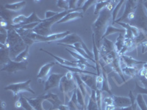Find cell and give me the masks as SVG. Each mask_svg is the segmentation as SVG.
Here are the masks:
<instances>
[{
    "instance_id": "6da1fadb",
    "label": "cell",
    "mask_w": 147,
    "mask_h": 110,
    "mask_svg": "<svg viewBox=\"0 0 147 110\" xmlns=\"http://www.w3.org/2000/svg\"><path fill=\"white\" fill-rule=\"evenodd\" d=\"M112 18V12L105 7L99 13V16L92 25V30L94 32L93 35L94 36L96 44L99 49L101 47L100 42L102 41L104 34L106 32L107 27L110 25V21L113 22Z\"/></svg>"
},
{
    "instance_id": "7a4b0ae2",
    "label": "cell",
    "mask_w": 147,
    "mask_h": 110,
    "mask_svg": "<svg viewBox=\"0 0 147 110\" xmlns=\"http://www.w3.org/2000/svg\"><path fill=\"white\" fill-rule=\"evenodd\" d=\"M81 10V7L80 8H77L75 10H64V11L58 13L57 15H55L52 18H49V19H46L45 18V19H44V21L39 23L38 25L32 30V32L38 34V35L44 37H47L49 36V35H53L54 33L52 31V26L53 25L54 23H57L58 21H60L63 17H65L67 14L71 13V12L77 11V10Z\"/></svg>"
},
{
    "instance_id": "3957f363",
    "label": "cell",
    "mask_w": 147,
    "mask_h": 110,
    "mask_svg": "<svg viewBox=\"0 0 147 110\" xmlns=\"http://www.w3.org/2000/svg\"><path fill=\"white\" fill-rule=\"evenodd\" d=\"M135 18L132 21L130 25L138 27L141 31L147 33V15L145 13L144 7L141 4H138L135 12Z\"/></svg>"
},
{
    "instance_id": "277c9868",
    "label": "cell",
    "mask_w": 147,
    "mask_h": 110,
    "mask_svg": "<svg viewBox=\"0 0 147 110\" xmlns=\"http://www.w3.org/2000/svg\"><path fill=\"white\" fill-rule=\"evenodd\" d=\"M71 34L70 31H65V32H61V33H54L53 35H49V36L44 37L39 35L38 34L35 33L32 31L27 36L30 39H32L35 43H39V42H52L60 40L63 39L64 38Z\"/></svg>"
},
{
    "instance_id": "5b68a950",
    "label": "cell",
    "mask_w": 147,
    "mask_h": 110,
    "mask_svg": "<svg viewBox=\"0 0 147 110\" xmlns=\"http://www.w3.org/2000/svg\"><path fill=\"white\" fill-rule=\"evenodd\" d=\"M31 79L26 81L24 82H19V83L10 84L5 87V90H10L13 94L14 98H16L19 95L22 94L23 92H29L32 94H35V91L30 87Z\"/></svg>"
},
{
    "instance_id": "8992f818",
    "label": "cell",
    "mask_w": 147,
    "mask_h": 110,
    "mask_svg": "<svg viewBox=\"0 0 147 110\" xmlns=\"http://www.w3.org/2000/svg\"><path fill=\"white\" fill-rule=\"evenodd\" d=\"M78 87L77 86V83L76 80L74 79H71V80H69L67 79L65 76H64L60 81V86H59V90L61 93L63 94L64 98V103H65L66 101V98L70 100L71 98L69 96V93L71 92H74L76 89Z\"/></svg>"
},
{
    "instance_id": "52a82bcc",
    "label": "cell",
    "mask_w": 147,
    "mask_h": 110,
    "mask_svg": "<svg viewBox=\"0 0 147 110\" xmlns=\"http://www.w3.org/2000/svg\"><path fill=\"white\" fill-rule=\"evenodd\" d=\"M57 43H59V44H63L64 45H74V44H77V43H80V44H82V48L85 51V52L87 53V54L88 55L89 57H91V58L94 57V54L89 50L88 48L86 46V44L82 40V39L78 35H77V34H70V35H67L65 38H64L62 40H59Z\"/></svg>"
},
{
    "instance_id": "ba28073f",
    "label": "cell",
    "mask_w": 147,
    "mask_h": 110,
    "mask_svg": "<svg viewBox=\"0 0 147 110\" xmlns=\"http://www.w3.org/2000/svg\"><path fill=\"white\" fill-rule=\"evenodd\" d=\"M27 62H18L10 60L6 65L2 67L1 71H6L13 73L19 70H25L27 68Z\"/></svg>"
},
{
    "instance_id": "9c48e42d",
    "label": "cell",
    "mask_w": 147,
    "mask_h": 110,
    "mask_svg": "<svg viewBox=\"0 0 147 110\" xmlns=\"http://www.w3.org/2000/svg\"><path fill=\"white\" fill-rule=\"evenodd\" d=\"M40 51L45 52L47 54L50 55L51 57H53V58L57 61V63L60 64V65L69 67H74V68H79L82 69V70H86V66H85V65H82V64L80 63V62H77V61H69V60H65V59H63L61 58V57H57L56 55L53 54L52 53H50L49 52H47V51L44 50L43 48H40Z\"/></svg>"
},
{
    "instance_id": "30bf717a",
    "label": "cell",
    "mask_w": 147,
    "mask_h": 110,
    "mask_svg": "<svg viewBox=\"0 0 147 110\" xmlns=\"http://www.w3.org/2000/svg\"><path fill=\"white\" fill-rule=\"evenodd\" d=\"M64 76L65 75L63 73H52V74H50L45 82L44 91H47L50 89L59 87L61 78Z\"/></svg>"
},
{
    "instance_id": "8fae6325",
    "label": "cell",
    "mask_w": 147,
    "mask_h": 110,
    "mask_svg": "<svg viewBox=\"0 0 147 110\" xmlns=\"http://www.w3.org/2000/svg\"><path fill=\"white\" fill-rule=\"evenodd\" d=\"M138 1H133V0H128L126 2V7L125 10H124V13L122 15V16L121 18H119V19H117L116 21L113 22L112 23V25H113L114 23H118V22H120L121 21H124L125 19H127L128 15L131 13H133V12H136V9L138 7Z\"/></svg>"
},
{
    "instance_id": "7c38bea8",
    "label": "cell",
    "mask_w": 147,
    "mask_h": 110,
    "mask_svg": "<svg viewBox=\"0 0 147 110\" xmlns=\"http://www.w3.org/2000/svg\"><path fill=\"white\" fill-rule=\"evenodd\" d=\"M26 99L35 110H46L43 107V103L45 101L48 100L47 94H43V95L37 97V98H27V97H26Z\"/></svg>"
},
{
    "instance_id": "4fadbf2b",
    "label": "cell",
    "mask_w": 147,
    "mask_h": 110,
    "mask_svg": "<svg viewBox=\"0 0 147 110\" xmlns=\"http://www.w3.org/2000/svg\"><path fill=\"white\" fill-rule=\"evenodd\" d=\"M56 65V62H48L44 65L42 67H40V70H39L38 73L37 75V79L39 83H42L44 81H47V76L49 75V73L50 71L51 68L54 65Z\"/></svg>"
},
{
    "instance_id": "5bb4252c",
    "label": "cell",
    "mask_w": 147,
    "mask_h": 110,
    "mask_svg": "<svg viewBox=\"0 0 147 110\" xmlns=\"http://www.w3.org/2000/svg\"><path fill=\"white\" fill-rule=\"evenodd\" d=\"M113 51H115V45H114L113 42L108 40L107 38H104L103 44L101 46L100 48H99L100 57L102 58V57H105L106 54H107L110 53V52H113Z\"/></svg>"
},
{
    "instance_id": "9a60e30c",
    "label": "cell",
    "mask_w": 147,
    "mask_h": 110,
    "mask_svg": "<svg viewBox=\"0 0 147 110\" xmlns=\"http://www.w3.org/2000/svg\"><path fill=\"white\" fill-rule=\"evenodd\" d=\"M22 40V38L19 36L16 30L13 28H10L7 30V44L9 46V48L15 46L18 43Z\"/></svg>"
},
{
    "instance_id": "2e32d148",
    "label": "cell",
    "mask_w": 147,
    "mask_h": 110,
    "mask_svg": "<svg viewBox=\"0 0 147 110\" xmlns=\"http://www.w3.org/2000/svg\"><path fill=\"white\" fill-rule=\"evenodd\" d=\"M10 60L9 46L0 44V62L1 64L6 65Z\"/></svg>"
},
{
    "instance_id": "e0dca14e",
    "label": "cell",
    "mask_w": 147,
    "mask_h": 110,
    "mask_svg": "<svg viewBox=\"0 0 147 110\" xmlns=\"http://www.w3.org/2000/svg\"><path fill=\"white\" fill-rule=\"evenodd\" d=\"M113 99L114 102H115V107L120 109L124 108V107L131 106V101L129 98L124 96H117V95H111Z\"/></svg>"
},
{
    "instance_id": "ac0fdd59",
    "label": "cell",
    "mask_w": 147,
    "mask_h": 110,
    "mask_svg": "<svg viewBox=\"0 0 147 110\" xmlns=\"http://www.w3.org/2000/svg\"><path fill=\"white\" fill-rule=\"evenodd\" d=\"M110 65L111 68H112V69L113 70V71H115V73H118V75H119V76L121 78V79L123 81H124V82H126L127 81H126L125 78H124V73H123V72H122V67H121V57H118L117 58L115 59V60L113 61L110 64Z\"/></svg>"
},
{
    "instance_id": "d6986e66",
    "label": "cell",
    "mask_w": 147,
    "mask_h": 110,
    "mask_svg": "<svg viewBox=\"0 0 147 110\" xmlns=\"http://www.w3.org/2000/svg\"><path fill=\"white\" fill-rule=\"evenodd\" d=\"M80 77L84 83L86 85V86L91 89V90H97L96 82V76L88 75V74H81Z\"/></svg>"
},
{
    "instance_id": "ffe728a7",
    "label": "cell",
    "mask_w": 147,
    "mask_h": 110,
    "mask_svg": "<svg viewBox=\"0 0 147 110\" xmlns=\"http://www.w3.org/2000/svg\"><path fill=\"white\" fill-rule=\"evenodd\" d=\"M65 50H66L67 52H69V53L71 55H72V57H74L75 59H77V62H79L80 63L82 64V65H85L86 67H89V68H92L96 69V66L90 65V62H89V61H88V60H87L86 58H85V57H82V55L79 54L77 53L76 52H74V51L70 50V49H69V48H65Z\"/></svg>"
},
{
    "instance_id": "44dd1931",
    "label": "cell",
    "mask_w": 147,
    "mask_h": 110,
    "mask_svg": "<svg viewBox=\"0 0 147 110\" xmlns=\"http://www.w3.org/2000/svg\"><path fill=\"white\" fill-rule=\"evenodd\" d=\"M0 13H1V18H2L4 21H5L8 23V25H9L8 30H9V29L10 28V27L13 25L12 21H13V19L15 18V17L13 16L16 15V12L11 11V10H7V9H5V10L2 9Z\"/></svg>"
},
{
    "instance_id": "7402d4cb",
    "label": "cell",
    "mask_w": 147,
    "mask_h": 110,
    "mask_svg": "<svg viewBox=\"0 0 147 110\" xmlns=\"http://www.w3.org/2000/svg\"><path fill=\"white\" fill-rule=\"evenodd\" d=\"M101 65V68H102V75L103 76V86H102V92H106V93H108L110 95H112V93H111V87H110V85L108 81V76H107V74L106 73L105 70L104 68V65H102V63L101 62V61L99 62Z\"/></svg>"
},
{
    "instance_id": "603a6c76",
    "label": "cell",
    "mask_w": 147,
    "mask_h": 110,
    "mask_svg": "<svg viewBox=\"0 0 147 110\" xmlns=\"http://www.w3.org/2000/svg\"><path fill=\"white\" fill-rule=\"evenodd\" d=\"M83 13L82 12H79V11H73L67 14L65 17L61 19L60 21L57 22V23H66V22L71 21L74 19H77V18H82L83 17Z\"/></svg>"
},
{
    "instance_id": "cb8c5ba5",
    "label": "cell",
    "mask_w": 147,
    "mask_h": 110,
    "mask_svg": "<svg viewBox=\"0 0 147 110\" xmlns=\"http://www.w3.org/2000/svg\"><path fill=\"white\" fill-rule=\"evenodd\" d=\"M121 59L123 62L125 63L126 66L129 67V68H134L136 67V65H140V64H145V62H142V61H138V60L134 59L132 57H129L127 55H122L121 56Z\"/></svg>"
},
{
    "instance_id": "d4e9b609",
    "label": "cell",
    "mask_w": 147,
    "mask_h": 110,
    "mask_svg": "<svg viewBox=\"0 0 147 110\" xmlns=\"http://www.w3.org/2000/svg\"><path fill=\"white\" fill-rule=\"evenodd\" d=\"M86 110H99L96 101V90H91V94H90V98H89V101L87 107H86Z\"/></svg>"
},
{
    "instance_id": "484cf974",
    "label": "cell",
    "mask_w": 147,
    "mask_h": 110,
    "mask_svg": "<svg viewBox=\"0 0 147 110\" xmlns=\"http://www.w3.org/2000/svg\"><path fill=\"white\" fill-rule=\"evenodd\" d=\"M26 3H27L26 1H20V2H15V3L6 4L5 6V8L7 9V10H11V11L17 12L25 7Z\"/></svg>"
},
{
    "instance_id": "4316f807",
    "label": "cell",
    "mask_w": 147,
    "mask_h": 110,
    "mask_svg": "<svg viewBox=\"0 0 147 110\" xmlns=\"http://www.w3.org/2000/svg\"><path fill=\"white\" fill-rule=\"evenodd\" d=\"M68 106L70 108V110H82V108L78 103V101H77V93L75 91L74 92L73 94H72V96L71 98V99L69 100V103H68Z\"/></svg>"
},
{
    "instance_id": "83f0119b",
    "label": "cell",
    "mask_w": 147,
    "mask_h": 110,
    "mask_svg": "<svg viewBox=\"0 0 147 110\" xmlns=\"http://www.w3.org/2000/svg\"><path fill=\"white\" fill-rule=\"evenodd\" d=\"M116 32H119V34H124L126 33V30L124 28H117V27H113L112 24H110V25L107 27L106 32H105L103 37H102V40H103V39L105 38L106 37L108 36V35H111V34L116 33Z\"/></svg>"
},
{
    "instance_id": "f1b7e54d",
    "label": "cell",
    "mask_w": 147,
    "mask_h": 110,
    "mask_svg": "<svg viewBox=\"0 0 147 110\" xmlns=\"http://www.w3.org/2000/svg\"><path fill=\"white\" fill-rule=\"evenodd\" d=\"M74 76L75 78L76 79V82L77 83V86H78V88L80 89V90L81 91V93H82L83 96L86 97L87 95V88H86V85L83 82V81L82 80V78H81L80 75H79L78 73H74Z\"/></svg>"
},
{
    "instance_id": "f546056e",
    "label": "cell",
    "mask_w": 147,
    "mask_h": 110,
    "mask_svg": "<svg viewBox=\"0 0 147 110\" xmlns=\"http://www.w3.org/2000/svg\"><path fill=\"white\" fill-rule=\"evenodd\" d=\"M47 95V99H48V101L50 102L53 105V108L52 109H57L60 105H62L63 103L59 99L58 96L56 94L52 93H49Z\"/></svg>"
},
{
    "instance_id": "4dcf8cb0",
    "label": "cell",
    "mask_w": 147,
    "mask_h": 110,
    "mask_svg": "<svg viewBox=\"0 0 147 110\" xmlns=\"http://www.w3.org/2000/svg\"><path fill=\"white\" fill-rule=\"evenodd\" d=\"M139 69L137 67H134V68H129V67H124L122 68V72L125 75L130 76L131 78H135L138 75L139 73Z\"/></svg>"
},
{
    "instance_id": "1f68e13d",
    "label": "cell",
    "mask_w": 147,
    "mask_h": 110,
    "mask_svg": "<svg viewBox=\"0 0 147 110\" xmlns=\"http://www.w3.org/2000/svg\"><path fill=\"white\" fill-rule=\"evenodd\" d=\"M124 39H125L124 35H123V34H119V37H118L117 39H116V41H115V43L114 44V45H115V52H117L118 54H119V52L122 50V48H124Z\"/></svg>"
},
{
    "instance_id": "d6a6232c",
    "label": "cell",
    "mask_w": 147,
    "mask_h": 110,
    "mask_svg": "<svg viewBox=\"0 0 147 110\" xmlns=\"http://www.w3.org/2000/svg\"><path fill=\"white\" fill-rule=\"evenodd\" d=\"M29 48L30 46H27L26 49L24 52H22L20 54H18L16 57L13 60V61L18 62H27V59L29 57Z\"/></svg>"
},
{
    "instance_id": "836d02e7",
    "label": "cell",
    "mask_w": 147,
    "mask_h": 110,
    "mask_svg": "<svg viewBox=\"0 0 147 110\" xmlns=\"http://www.w3.org/2000/svg\"><path fill=\"white\" fill-rule=\"evenodd\" d=\"M110 2V0H108V1H98L97 3L96 4L94 15H98L103 9L107 7V6L109 5Z\"/></svg>"
},
{
    "instance_id": "e575fe53",
    "label": "cell",
    "mask_w": 147,
    "mask_h": 110,
    "mask_svg": "<svg viewBox=\"0 0 147 110\" xmlns=\"http://www.w3.org/2000/svg\"><path fill=\"white\" fill-rule=\"evenodd\" d=\"M92 41H93V54H94V60H95L96 64L99 63V62H100V54H99V49L96 44L94 35H92Z\"/></svg>"
},
{
    "instance_id": "d590c367",
    "label": "cell",
    "mask_w": 147,
    "mask_h": 110,
    "mask_svg": "<svg viewBox=\"0 0 147 110\" xmlns=\"http://www.w3.org/2000/svg\"><path fill=\"white\" fill-rule=\"evenodd\" d=\"M76 93H77V101H78L79 104L82 107V110H86V106H85V97L83 96V95H82V93H81V91L78 87L76 89Z\"/></svg>"
},
{
    "instance_id": "8d00e7d4",
    "label": "cell",
    "mask_w": 147,
    "mask_h": 110,
    "mask_svg": "<svg viewBox=\"0 0 147 110\" xmlns=\"http://www.w3.org/2000/svg\"><path fill=\"white\" fill-rule=\"evenodd\" d=\"M136 102L139 107H140V110H147V105L146 103L145 100H144L143 95L141 94H138L137 97H136Z\"/></svg>"
},
{
    "instance_id": "74e56055",
    "label": "cell",
    "mask_w": 147,
    "mask_h": 110,
    "mask_svg": "<svg viewBox=\"0 0 147 110\" xmlns=\"http://www.w3.org/2000/svg\"><path fill=\"white\" fill-rule=\"evenodd\" d=\"M27 16H25L24 15H18L17 16H16L15 18L13 19V21H12V23L13 26H18L21 25L24 22L27 20Z\"/></svg>"
},
{
    "instance_id": "f35d334b",
    "label": "cell",
    "mask_w": 147,
    "mask_h": 110,
    "mask_svg": "<svg viewBox=\"0 0 147 110\" xmlns=\"http://www.w3.org/2000/svg\"><path fill=\"white\" fill-rule=\"evenodd\" d=\"M7 30L1 27L0 29V44L7 45Z\"/></svg>"
},
{
    "instance_id": "ab89813d",
    "label": "cell",
    "mask_w": 147,
    "mask_h": 110,
    "mask_svg": "<svg viewBox=\"0 0 147 110\" xmlns=\"http://www.w3.org/2000/svg\"><path fill=\"white\" fill-rule=\"evenodd\" d=\"M124 3V1L121 0V1H119V3L116 5L115 7L114 8V10L112 12V17H113V23L115 21H116V18L118 16V14H119V12L120 10L121 7H122V5Z\"/></svg>"
},
{
    "instance_id": "60d3db41",
    "label": "cell",
    "mask_w": 147,
    "mask_h": 110,
    "mask_svg": "<svg viewBox=\"0 0 147 110\" xmlns=\"http://www.w3.org/2000/svg\"><path fill=\"white\" fill-rule=\"evenodd\" d=\"M22 101V108H24L25 110H35L33 109V107L30 105V103L27 101V100L26 99V97L24 96L23 95L21 94L20 95V99H19Z\"/></svg>"
},
{
    "instance_id": "b9f144b4",
    "label": "cell",
    "mask_w": 147,
    "mask_h": 110,
    "mask_svg": "<svg viewBox=\"0 0 147 110\" xmlns=\"http://www.w3.org/2000/svg\"><path fill=\"white\" fill-rule=\"evenodd\" d=\"M57 7L65 10H69V1L68 0H58L57 1Z\"/></svg>"
},
{
    "instance_id": "7bdbcfd3",
    "label": "cell",
    "mask_w": 147,
    "mask_h": 110,
    "mask_svg": "<svg viewBox=\"0 0 147 110\" xmlns=\"http://www.w3.org/2000/svg\"><path fill=\"white\" fill-rule=\"evenodd\" d=\"M97 2H98L97 0H87V1H85V2L82 5V7H81V10H82V13H85L88 9L90 8V6H92L94 4H96Z\"/></svg>"
},
{
    "instance_id": "ee69618b",
    "label": "cell",
    "mask_w": 147,
    "mask_h": 110,
    "mask_svg": "<svg viewBox=\"0 0 147 110\" xmlns=\"http://www.w3.org/2000/svg\"><path fill=\"white\" fill-rule=\"evenodd\" d=\"M135 92H136L138 94H145V95H147V88H145V87H140V85L138 84L137 82H136V90H135Z\"/></svg>"
},
{
    "instance_id": "f6af8a7d",
    "label": "cell",
    "mask_w": 147,
    "mask_h": 110,
    "mask_svg": "<svg viewBox=\"0 0 147 110\" xmlns=\"http://www.w3.org/2000/svg\"><path fill=\"white\" fill-rule=\"evenodd\" d=\"M103 76H96V88L97 90H99L102 91V86H103Z\"/></svg>"
},
{
    "instance_id": "bcb514c9",
    "label": "cell",
    "mask_w": 147,
    "mask_h": 110,
    "mask_svg": "<svg viewBox=\"0 0 147 110\" xmlns=\"http://www.w3.org/2000/svg\"><path fill=\"white\" fill-rule=\"evenodd\" d=\"M104 103H105L106 106L107 105H115V102H114L112 96L110 97H105L103 99Z\"/></svg>"
},
{
    "instance_id": "7dc6e473",
    "label": "cell",
    "mask_w": 147,
    "mask_h": 110,
    "mask_svg": "<svg viewBox=\"0 0 147 110\" xmlns=\"http://www.w3.org/2000/svg\"><path fill=\"white\" fill-rule=\"evenodd\" d=\"M57 14H58V13H57V12H54V11H51V10H47L45 13L46 19H49V18H52V17H54L55 15H57Z\"/></svg>"
},
{
    "instance_id": "c3c4849f",
    "label": "cell",
    "mask_w": 147,
    "mask_h": 110,
    "mask_svg": "<svg viewBox=\"0 0 147 110\" xmlns=\"http://www.w3.org/2000/svg\"><path fill=\"white\" fill-rule=\"evenodd\" d=\"M77 0H69V9L75 10L77 8Z\"/></svg>"
},
{
    "instance_id": "681fc988",
    "label": "cell",
    "mask_w": 147,
    "mask_h": 110,
    "mask_svg": "<svg viewBox=\"0 0 147 110\" xmlns=\"http://www.w3.org/2000/svg\"><path fill=\"white\" fill-rule=\"evenodd\" d=\"M141 48H142V54H145L147 52V41L143 42L141 44Z\"/></svg>"
},
{
    "instance_id": "f907efd6",
    "label": "cell",
    "mask_w": 147,
    "mask_h": 110,
    "mask_svg": "<svg viewBox=\"0 0 147 110\" xmlns=\"http://www.w3.org/2000/svg\"><path fill=\"white\" fill-rule=\"evenodd\" d=\"M139 79H140V82H142V84L144 85V86L145 87V88H147V79L146 78H145L144 77H143V76H139Z\"/></svg>"
},
{
    "instance_id": "816d5d0a",
    "label": "cell",
    "mask_w": 147,
    "mask_h": 110,
    "mask_svg": "<svg viewBox=\"0 0 147 110\" xmlns=\"http://www.w3.org/2000/svg\"><path fill=\"white\" fill-rule=\"evenodd\" d=\"M59 110H70V108L68 105H65V104H62V105H60V107H58Z\"/></svg>"
},
{
    "instance_id": "f5cc1de1",
    "label": "cell",
    "mask_w": 147,
    "mask_h": 110,
    "mask_svg": "<svg viewBox=\"0 0 147 110\" xmlns=\"http://www.w3.org/2000/svg\"><path fill=\"white\" fill-rule=\"evenodd\" d=\"M15 107L16 109H20L22 107V101H21L20 99H18V101H16L15 103Z\"/></svg>"
},
{
    "instance_id": "db71d44e",
    "label": "cell",
    "mask_w": 147,
    "mask_h": 110,
    "mask_svg": "<svg viewBox=\"0 0 147 110\" xmlns=\"http://www.w3.org/2000/svg\"><path fill=\"white\" fill-rule=\"evenodd\" d=\"M115 105H107L105 107V110H115Z\"/></svg>"
},
{
    "instance_id": "11a10c76",
    "label": "cell",
    "mask_w": 147,
    "mask_h": 110,
    "mask_svg": "<svg viewBox=\"0 0 147 110\" xmlns=\"http://www.w3.org/2000/svg\"><path fill=\"white\" fill-rule=\"evenodd\" d=\"M119 110H132V107L131 105L127 107H124V108H120L119 109Z\"/></svg>"
},
{
    "instance_id": "9f6ffc18",
    "label": "cell",
    "mask_w": 147,
    "mask_h": 110,
    "mask_svg": "<svg viewBox=\"0 0 147 110\" xmlns=\"http://www.w3.org/2000/svg\"><path fill=\"white\" fill-rule=\"evenodd\" d=\"M5 107H6V103L4 101L2 102V109H5Z\"/></svg>"
},
{
    "instance_id": "6f0895ef",
    "label": "cell",
    "mask_w": 147,
    "mask_h": 110,
    "mask_svg": "<svg viewBox=\"0 0 147 110\" xmlns=\"http://www.w3.org/2000/svg\"><path fill=\"white\" fill-rule=\"evenodd\" d=\"M144 7H145L146 10H147V1H144Z\"/></svg>"
},
{
    "instance_id": "680465c9",
    "label": "cell",
    "mask_w": 147,
    "mask_h": 110,
    "mask_svg": "<svg viewBox=\"0 0 147 110\" xmlns=\"http://www.w3.org/2000/svg\"><path fill=\"white\" fill-rule=\"evenodd\" d=\"M49 110H59V109H52V108H51V109H49Z\"/></svg>"
}]
</instances>
